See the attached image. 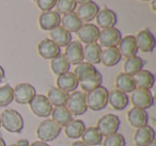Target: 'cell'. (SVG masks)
<instances>
[{"label": "cell", "instance_id": "obj_2", "mask_svg": "<svg viewBox=\"0 0 156 146\" xmlns=\"http://www.w3.org/2000/svg\"><path fill=\"white\" fill-rule=\"evenodd\" d=\"M1 126L11 133H20L24 129V118L14 109H7L0 114Z\"/></svg>", "mask_w": 156, "mask_h": 146}, {"label": "cell", "instance_id": "obj_41", "mask_svg": "<svg viewBox=\"0 0 156 146\" xmlns=\"http://www.w3.org/2000/svg\"><path fill=\"white\" fill-rule=\"evenodd\" d=\"M71 146H89V145H87L86 143H83V141H75L71 144Z\"/></svg>", "mask_w": 156, "mask_h": 146}, {"label": "cell", "instance_id": "obj_45", "mask_svg": "<svg viewBox=\"0 0 156 146\" xmlns=\"http://www.w3.org/2000/svg\"><path fill=\"white\" fill-rule=\"evenodd\" d=\"M0 146H7V144H5V140H3L1 137H0Z\"/></svg>", "mask_w": 156, "mask_h": 146}, {"label": "cell", "instance_id": "obj_33", "mask_svg": "<svg viewBox=\"0 0 156 146\" xmlns=\"http://www.w3.org/2000/svg\"><path fill=\"white\" fill-rule=\"evenodd\" d=\"M145 62L143 59H141L140 57L135 56L132 57V58H128L125 60L123 64V73L128 74L130 76L136 75L137 73L143 69V66H144Z\"/></svg>", "mask_w": 156, "mask_h": 146}, {"label": "cell", "instance_id": "obj_4", "mask_svg": "<svg viewBox=\"0 0 156 146\" xmlns=\"http://www.w3.org/2000/svg\"><path fill=\"white\" fill-rule=\"evenodd\" d=\"M61 131H62V127L60 125H58L51 118H46L37 125L35 132L39 141L48 143L56 140L60 135Z\"/></svg>", "mask_w": 156, "mask_h": 146}, {"label": "cell", "instance_id": "obj_37", "mask_svg": "<svg viewBox=\"0 0 156 146\" xmlns=\"http://www.w3.org/2000/svg\"><path fill=\"white\" fill-rule=\"evenodd\" d=\"M103 146H125L126 141L125 137L121 133H113L108 137H105L102 142Z\"/></svg>", "mask_w": 156, "mask_h": 146}, {"label": "cell", "instance_id": "obj_24", "mask_svg": "<svg viewBox=\"0 0 156 146\" xmlns=\"http://www.w3.org/2000/svg\"><path fill=\"white\" fill-rule=\"evenodd\" d=\"M115 85L117 90L121 91L125 94L132 93L133 91L136 90V83H135L134 77L125 73L118 74L115 80Z\"/></svg>", "mask_w": 156, "mask_h": 146}, {"label": "cell", "instance_id": "obj_23", "mask_svg": "<svg viewBox=\"0 0 156 146\" xmlns=\"http://www.w3.org/2000/svg\"><path fill=\"white\" fill-rule=\"evenodd\" d=\"M122 57L118 47H107L102 49L101 54V63L106 67H112L119 64Z\"/></svg>", "mask_w": 156, "mask_h": 146}, {"label": "cell", "instance_id": "obj_42", "mask_svg": "<svg viewBox=\"0 0 156 146\" xmlns=\"http://www.w3.org/2000/svg\"><path fill=\"white\" fill-rule=\"evenodd\" d=\"M5 69L3 67L0 65V83L2 82V80L5 79Z\"/></svg>", "mask_w": 156, "mask_h": 146}, {"label": "cell", "instance_id": "obj_43", "mask_svg": "<svg viewBox=\"0 0 156 146\" xmlns=\"http://www.w3.org/2000/svg\"><path fill=\"white\" fill-rule=\"evenodd\" d=\"M152 3H151V9L153 12H156V9H155V0H151Z\"/></svg>", "mask_w": 156, "mask_h": 146}, {"label": "cell", "instance_id": "obj_32", "mask_svg": "<svg viewBox=\"0 0 156 146\" xmlns=\"http://www.w3.org/2000/svg\"><path fill=\"white\" fill-rule=\"evenodd\" d=\"M81 139H83V143H86L87 145L96 146L102 144L104 137L101 134L96 127H88L83 131V135H81Z\"/></svg>", "mask_w": 156, "mask_h": 146}, {"label": "cell", "instance_id": "obj_17", "mask_svg": "<svg viewBox=\"0 0 156 146\" xmlns=\"http://www.w3.org/2000/svg\"><path fill=\"white\" fill-rule=\"evenodd\" d=\"M37 52L43 59L51 60L61 54V48L50 39H45L42 40L37 45Z\"/></svg>", "mask_w": 156, "mask_h": 146}, {"label": "cell", "instance_id": "obj_30", "mask_svg": "<svg viewBox=\"0 0 156 146\" xmlns=\"http://www.w3.org/2000/svg\"><path fill=\"white\" fill-rule=\"evenodd\" d=\"M87 128L81 120H73L64 126V133L69 139H79Z\"/></svg>", "mask_w": 156, "mask_h": 146}, {"label": "cell", "instance_id": "obj_12", "mask_svg": "<svg viewBox=\"0 0 156 146\" xmlns=\"http://www.w3.org/2000/svg\"><path fill=\"white\" fill-rule=\"evenodd\" d=\"M65 59L71 65H78L83 62V46L79 41H72L65 47L64 54Z\"/></svg>", "mask_w": 156, "mask_h": 146}, {"label": "cell", "instance_id": "obj_9", "mask_svg": "<svg viewBox=\"0 0 156 146\" xmlns=\"http://www.w3.org/2000/svg\"><path fill=\"white\" fill-rule=\"evenodd\" d=\"M13 95L14 100L20 105H29L33 97L37 95L35 88L30 83L23 82L13 88Z\"/></svg>", "mask_w": 156, "mask_h": 146}, {"label": "cell", "instance_id": "obj_49", "mask_svg": "<svg viewBox=\"0 0 156 146\" xmlns=\"http://www.w3.org/2000/svg\"><path fill=\"white\" fill-rule=\"evenodd\" d=\"M0 127H1V120H0Z\"/></svg>", "mask_w": 156, "mask_h": 146}, {"label": "cell", "instance_id": "obj_8", "mask_svg": "<svg viewBox=\"0 0 156 146\" xmlns=\"http://www.w3.org/2000/svg\"><path fill=\"white\" fill-rule=\"evenodd\" d=\"M121 39H122L121 31L115 28V27L102 29V30L100 31L98 44L101 47H104V48L117 47V46L119 45Z\"/></svg>", "mask_w": 156, "mask_h": 146}, {"label": "cell", "instance_id": "obj_3", "mask_svg": "<svg viewBox=\"0 0 156 146\" xmlns=\"http://www.w3.org/2000/svg\"><path fill=\"white\" fill-rule=\"evenodd\" d=\"M108 93L109 91L102 85L86 93V103L88 109L92 111L104 110L108 105Z\"/></svg>", "mask_w": 156, "mask_h": 146}, {"label": "cell", "instance_id": "obj_7", "mask_svg": "<svg viewBox=\"0 0 156 146\" xmlns=\"http://www.w3.org/2000/svg\"><path fill=\"white\" fill-rule=\"evenodd\" d=\"M29 106H30L32 113L37 115V117L42 118L49 117L50 114H51L52 108H54L47 97L43 94L35 95L32 100L29 103Z\"/></svg>", "mask_w": 156, "mask_h": 146}, {"label": "cell", "instance_id": "obj_31", "mask_svg": "<svg viewBox=\"0 0 156 146\" xmlns=\"http://www.w3.org/2000/svg\"><path fill=\"white\" fill-rule=\"evenodd\" d=\"M51 120H55L61 127H64L69 124L71 120H73V114L69 111L66 107H55L51 111Z\"/></svg>", "mask_w": 156, "mask_h": 146}, {"label": "cell", "instance_id": "obj_44", "mask_svg": "<svg viewBox=\"0 0 156 146\" xmlns=\"http://www.w3.org/2000/svg\"><path fill=\"white\" fill-rule=\"evenodd\" d=\"M76 3L77 5H81V3H85V2H88V1H90V0H75Z\"/></svg>", "mask_w": 156, "mask_h": 146}, {"label": "cell", "instance_id": "obj_29", "mask_svg": "<svg viewBox=\"0 0 156 146\" xmlns=\"http://www.w3.org/2000/svg\"><path fill=\"white\" fill-rule=\"evenodd\" d=\"M69 93L60 90L58 88L49 89L47 93V98L52 105V107H66L67 99H69Z\"/></svg>", "mask_w": 156, "mask_h": 146}, {"label": "cell", "instance_id": "obj_48", "mask_svg": "<svg viewBox=\"0 0 156 146\" xmlns=\"http://www.w3.org/2000/svg\"><path fill=\"white\" fill-rule=\"evenodd\" d=\"M140 1H151V0H140Z\"/></svg>", "mask_w": 156, "mask_h": 146}, {"label": "cell", "instance_id": "obj_16", "mask_svg": "<svg viewBox=\"0 0 156 146\" xmlns=\"http://www.w3.org/2000/svg\"><path fill=\"white\" fill-rule=\"evenodd\" d=\"M61 15L57 11H45L42 12L39 17L40 28L44 31H51L52 29L60 26Z\"/></svg>", "mask_w": 156, "mask_h": 146}, {"label": "cell", "instance_id": "obj_11", "mask_svg": "<svg viewBox=\"0 0 156 146\" xmlns=\"http://www.w3.org/2000/svg\"><path fill=\"white\" fill-rule=\"evenodd\" d=\"M136 43L138 50L145 54L153 52L156 46V40L154 37L153 33L149 29H143L137 33L136 36Z\"/></svg>", "mask_w": 156, "mask_h": 146}, {"label": "cell", "instance_id": "obj_47", "mask_svg": "<svg viewBox=\"0 0 156 146\" xmlns=\"http://www.w3.org/2000/svg\"><path fill=\"white\" fill-rule=\"evenodd\" d=\"M10 146H17V144H12V145H10Z\"/></svg>", "mask_w": 156, "mask_h": 146}, {"label": "cell", "instance_id": "obj_27", "mask_svg": "<svg viewBox=\"0 0 156 146\" xmlns=\"http://www.w3.org/2000/svg\"><path fill=\"white\" fill-rule=\"evenodd\" d=\"M83 25V23L79 19V17L77 16V14L75 12H72L69 14H64L61 17V23L60 26L63 27L66 31H69V33L77 32L80 27Z\"/></svg>", "mask_w": 156, "mask_h": 146}, {"label": "cell", "instance_id": "obj_25", "mask_svg": "<svg viewBox=\"0 0 156 146\" xmlns=\"http://www.w3.org/2000/svg\"><path fill=\"white\" fill-rule=\"evenodd\" d=\"M102 47L98 43L87 44L83 47V60L92 65H98L101 63Z\"/></svg>", "mask_w": 156, "mask_h": 146}, {"label": "cell", "instance_id": "obj_14", "mask_svg": "<svg viewBox=\"0 0 156 146\" xmlns=\"http://www.w3.org/2000/svg\"><path fill=\"white\" fill-rule=\"evenodd\" d=\"M101 29L94 24H85L80 27V29L76 32L79 42L83 44H92L98 43V35H100Z\"/></svg>", "mask_w": 156, "mask_h": 146}, {"label": "cell", "instance_id": "obj_19", "mask_svg": "<svg viewBox=\"0 0 156 146\" xmlns=\"http://www.w3.org/2000/svg\"><path fill=\"white\" fill-rule=\"evenodd\" d=\"M127 120L129 125L134 128H140L145 125H147L149 122V114L147 110L140 109V108L133 107L127 112Z\"/></svg>", "mask_w": 156, "mask_h": 146}, {"label": "cell", "instance_id": "obj_21", "mask_svg": "<svg viewBox=\"0 0 156 146\" xmlns=\"http://www.w3.org/2000/svg\"><path fill=\"white\" fill-rule=\"evenodd\" d=\"M56 83H57V88L64 91L66 93L74 92L79 86L76 76L73 73H71V71H67V73L58 76L56 80Z\"/></svg>", "mask_w": 156, "mask_h": 146}, {"label": "cell", "instance_id": "obj_38", "mask_svg": "<svg viewBox=\"0 0 156 146\" xmlns=\"http://www.w3.org/2000/svg\"><path fill=\"white\" fill-rule=\"evenodd\" d=\"M37 5L42 12L45 11H51L56 7L57 0H35Z\"/></svg>", "mask_w": 156, "mask_h": 146}, {"label": "cell", "instance_id": "obj_26", "mask_svg": "<svg viewBox=\"0 0 156 146\" xmlns=\"http://www.w3.org/2000/svg\"><path fill=\"white\" fill-rule=\"evenodd\" d=\"M136 83V89H144V90H151L155 83V77L150 71L141 69L139 73L133 76Z\"/></svg>", "mask_w": 156, "mask_h": 146}, {"label": "cell", "instance_id": "obj_40", "mask_svg": "<svg viewBox=\"0 0 156 146\" xmlns=\"http://www.w3.org/2000/svg\"><path fill=\"white\" fill-rule=\"evenodd\" d=\"M30 146H50L49 144L45 143V142H42V141H35L33 143L30 144Z\"/></svg>", "mask_w": 156, "mask_h": 146}, {"label": "cell", "instance_id": "obj_22", "mask_svg": "<svg viewBox=\"0 0 156 146\" xmlns=\"http://www.w3.org/2000/svg\"><path fill=\"white\" fill-rule=\"evenodd\" d=\"M108 103L113 110L122 111L129 103V97L127 94L115 89L108 93Z\"/></svg>", "mask_w": 156, "mask_h": 146}, {"label": "cell", "instance_id": "obj_13", "mask_svg": "<svg viewBox=\"0 0 156 146\" xmlns=\"http://www.w3.org/2000/svg\"><path fill=\"white\" fill-rule=\"evenodd\" d=\"M98 11H100V7L96 2L90 0L88 2L81 3L79 7L76 8V12L77 16L83 23H87L89 24L93 19H95L96 15H98Z\"/></svg>", "mask_w": 156, "mask_h": 146}, {"label": "cell", "instance_id": "obj_10", "mask_svg": "<svg viewBox=\"0 0 156 146\" xmlns=\"http://www.w3.org/2000/svg\"><path fill=\"white\" fill-rule=\"evenodd\" d=\"M130 101L134 107L147 110L154 105V96L150 90L136 89L132 92Z\"/></svg>", "mask_w": 156, "mask_h": 146}, {"label": "cell", "instance_id": "obj_46", "mask_svg": "<svg viewBox=\"0 0 156 146\" xmlns=\"http://www.w3.org/2000/svg\"><path fill=\"white\" fill-rule=\"evenodd\" d=\"M147 146H156V139L154 140V141H152L151 143H150V144H149V145H147Z\"/></svg>", "mask_w": 156, "mask_h": 146}, {"label": "cell", "instance_id": "obj_39", "mask_svg": "<svg viewBox=\"0 0 156 146\" xmlns=\"http://www.w3.org/2000/svg\"><path fill=\"white\" fill-rule=\"evenodd\" d=\"M16 144H17V146H30L29 141H28V140H26V139L20 140V141H18Z\"/></svg>", "mask_w": 156, "mask_h": 146}, {"label": "cell", "instance_id": "obj_1", "mask_svg": "<svg viewBox=\"0 0 156 146\" xmlns=\"http://www.w3.org/2000/svg\"><path fill=\"white\" fill-rule=\"evenodd\" d=\"M74 75L78 80V84L83 89V92H90L102 85L103 76L94 65L88 62H81L76 65Z\"/></svg>", "mask_w": 156, "mask_h": 146}, {"label": "cell", "instance_id": "obj_36", "mask_svg": "<svg viewBox=\"0 0 156 146\" xmlns=\"http://www.w3.org/2000/svg\"><path fill=\"white\" fill-rule=\"evenodd\" d=\"M77 8L75 0H57L56 9L59 14H69L74 12Z\"/></svg>", "mask_w": 156, "mask_h": 146}, {"label": "cell", "instance_id": "obj_15", "mask_svg": "<svg viewBox=\"0 0 156 146\" xmlns=\"http://www.w3.org/2000/svg\"><path fill=\"white\" fill-rule=\"evenodd\" d=\"M155 140V130L150 125L137 128L133 135V142L136 146H147Z\"/></svg>", "mask_w": 156, "mask_h": 146}, {"label": "cell", "instance_id": "obj_18", "mask_svg": "<svg viewBox=\"0 0 156 146\" xmlns=\"http://www.w3.org/2000/svg\"><path fill=\"white\" fill-rule=\"evenodd\" d=\"M117 47L121 57H124L126 59L137 56V52H138L135 35H126V36L122 37Z\"/></svg>", "mask_w": 156, "mask_h": 146}, {"label": "cell", "instance_id": "obj_20", "mask_svg": "<svg viewBox=\"0 0 156 146\" xmlns=\"http://www.w3.org/2000/svg\"><path fill=\"white\" fill-rule=\"evenodd\" d=\"M96 26L98 28L106 29V28H112L115 26L118 22L117 14L112 10L108 8H104L103 10H100L96 15Z\"/></svg>", "mask_w": 156, "mask_h": 146}, {"label": "cell", "instance_id": "obj_6", "mask_svg": "<svg viewBox=\"0 0 156 146\" xmlns=\"http://www.w3.org/2000/svg\"><path fill=\"white\" fill-rule=\"evenodd\" d=\"M120 125H121V120H120L119 116L115 115V114L109 113L102 116L98 120L96 128L103 137H108V135L118 132Z\"/></svg>", "mask_w": 156, "mask_h": 146}, {"label": "cell", "instance_id": "obj_35", "mask_svg": "<svg viewBox=\"0 0 156 146\" xmlns=\"http://www.w3.org/2000/svg\"><path fill=\"white\" fill-rule=\"evenodd\" d=\"M14 100L13 88L10 84L0 86V107H7Z\"/></svg>", "mask_w": 156, "mask_h": 146}, {"label": "cell", "instance_id": "obj_5", "mask_svg": "<svg viewBox=\"0 0 156 146\" xmlns=\"http://www.w3.org/2000/svg\"><path fill=\"white\" fill-rule=\"evenodd\" d=\"M66 108L73 115L80 116L88 111L86 103V93L83 91H74L69 94Z\"/></svg>", "mask_w": 156, "mask_h": 146}, {"label": "cell", "instance_id": "obj_34", "mask_svg": "<svg viewBox=\"0 0 156 146\" xmlns=\"http://www.w3.org/2000/svg\"><path fill=\"white\" fill-rule=\"evenodd\" d=\"M50 69H51V71L55 75L60 76L62 74L69 71L71 64L67 62V60L63 54H59L58 57L50 60Z\"/></svg>", "mask_w": 156, "mask_h": 146}, {"label": "cell", "instance_id": "obj_28", "mask_svg": "<svg viewBox=\"0 0 156 146\" xmlns=\"http://www.w3.org/2000/svg\"><path fill=\"white\" fill-rule=\"evenodd\" d=\"M50 40L59 47H66L72 42V33L65 30L63 27L58 26L50 31Z\"/></svg>", "mask_w": 156, "mask_h": 146}]
</instances>
